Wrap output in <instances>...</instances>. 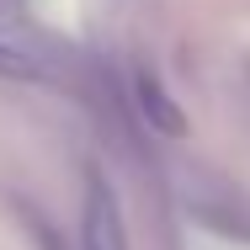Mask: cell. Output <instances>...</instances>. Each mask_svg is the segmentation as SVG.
I'll return each instance as SVG.
<instances>
[{
  "instance_id": "6da1fadb",
  "label": "cell",
  "mask_w": 250,
  "mask_h": 250,
  "mask_svg": "<svg viewBox=\"0 0 250 250\" xmlns=\"http://www.w3.org/2000/svg\"><path fill=\"white\" fill-rule=\"evenodd\" d=\"M80 250H128V229H123V208H117V192L106 187V176H101V170H91V176H85Z\"/></svg>"
},
{
  "instance_id": "7a4b0ae2",
  "label": "cell",
  "mask_w": 250,
  "mask_h": 250,
  "mask_svg": "<svg viewBox=\"0 0 250 250\" xmlns=\"http://www.w3.org/2000/svg\"><path fill=\"white\" fill-rule=\"evenodd\" d=\"M133 96H139V112H144V123H149L154 133H170V139L187 133V112L176 106V96L160 85V75H154L149 64L133 69Z\"/></svg>"
},
{
  "instance_id": "3957f363",
  "label": "cell",
  "mask_w": 250,
  "mask_h": 250,
  "mask_svg": "<svg viewBox=\"0 0 250 250\" xmlns=\"http://www.w3.org/2000/svg\"><path fill=\"white\" fill-rule=\"evenodd\" d=\"M0 75H11V64H5V53H0Z\"/></svg>"
}]
</instances>
